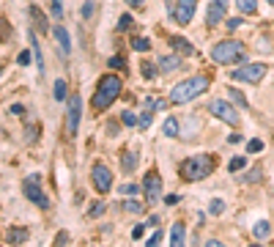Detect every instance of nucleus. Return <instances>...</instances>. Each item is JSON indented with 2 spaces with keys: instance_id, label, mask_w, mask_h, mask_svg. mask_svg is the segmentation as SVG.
<instances>
[{
  "instance_id": "obj_1",
  "label": "nucleus",
  "mask_w": 274,
  "mask_h": 247,
  "mask_svg": "<svg viewBox=\"0 0 274 247\" xmlns=\"http://www.w3.org/2000/svg\"><path fill=\"white\" fill-rule=\"evenodd\" d=\"M211 80L206 74H195V77H186L184 82H178L176 88L170 91V104H186L192 99H197L203 91H208Z\"/></svg>"
},
{
  "instance_id": "obj_2",
  "label": "nucleus",
  "mask_w": 274,
  "mask_h": 247,
  "mask_svg": "<svg viewBox=\"0 0 274 247\" xmlns=\"http://www.w3.org/2000/svg\"><path fill=\"white\" fill-rule=\"evenodd\" d=\"M118 96H121V77H115V74H104V77L99 80V85H96V93H93L91 104H93L96 113H102V110H107Z\"/></svg>"
},
{
  "instance_id": "obj_3",
  "label": "nucleus",
  "mask_w": 274,
  "mask_h": 247,
  "mask_svg": "<svg viewBox=\"0 0 274 247\" xmlns=\"http://www.w3.org/2000/svg\"><path fill=\"white\" fill-rule=\"evenodd\" d=\"M214 168H217L214 154H197V157H189L186 162H181L178 173H181L184 181H200V179H206V176H211Z\"/></svg>"
},
{
  "instance_id": "obj_4",
  "label": "nucleus",
  "mask_w": 274,
  "mask_h": 247,
  "mask_svg": "<svg viewBox=\"0 0 274 247\" xmlns=\"http://www.w3.org/2000/svg\"><path fill=\"white\" fill-rule=\"evenodd\" d=\"M244 55H247V47L236 39H225V41H219V44L211 47V58L217 63H225V66L244 61Z\"/></svg>"
},
{
  "instance_id": "obj_5",
  "label": "nucleus",
  "mask_w": 274,
  "mask_h": 247,
  "mask_svg": "<svg viewBox=\"0 0 274 247\" xmlns=\"http://www.w3.org/2000/svg\"><path fill=\"white\" fill-rule=\"evenodd\" d=\"M80 118H83V102H80V93H69V99H66V135L69 138L77 135Z\"/></svg>"
},
{
  "instance_id": "obj_6",
  "label": "nucleus",
  "mask_w": 274,
  "mask_h": 247,
  "mask_svg": "<svg viewBox=\"0 0 274 247\" xmlns=\"http://www.w3.org/2000/svg\"><path fill=\"white\" fill-rule=\"evenodd\" d=\"M22 190H25L28 201H33L39 209H50V198L44 195L42 184H39V176H28V179L22 181Z\"/></svg>"
},
{
  "instance_id": "obj_7",
  "label": "nucleus",
  "mask_w": 274,
  "mask_h": 247,
  "mask_svg": "<svg viewBox=\"0 0 274 247\" xmlns=\"http://www.w3.org/2000/svg\"><path fill=\"white\" fill-rule=\"evenodd\" d=\"M266 74V63H244L241 69H233L230 77L238 82H260Z\"/></svg>"
},
{
  "instance_id": "obj_8",
  "label": "nucleus",
  "mask_w": 274,
  "mask_h": 247,
  "mask_svg": "<svg viewBox=\"0 0 274 247\" xmlns=\"http://www.w3.org/2000/svg\"><path fill=\"white\" fill-rule=\"evenodd\" d=\"M91 181H93V187H96V192H102V195L113 190V173H110V168L102 162H96L91 168Z\"/></svg>"
},
{
  "instance_id": "obj_9",
  "label": "nucleus",
  "mask_w": 274,
  "mask_h": 247,
  "mask_svg": "<svg viewBox=\"0 0 274 247\" xmlns=\"http://www.w3.org/2000/svg\"><path fill=\"white\" fill-rule=\"evenodd\" d=\"M143 192H145V203H159L162 201V179L156 170H148L143 179Z\"/></svg>"
},
{
  "instance_id": "obj_10",
  "label": "nucleus",
  "mask_w": 274,
  "mask_h": 247,
  "mask_svg": "<svg viewBox=\"0 0 274 247\" xmlns=\"http://www.w3.org/2000/svg\"><path fill=\"white\" fill-rule=\"evenodd\" d=\"M208 110H211L214 115H217L219 121H225V124H233L236 127L238 124V113L230 107L228 102H222V99H211V104H208Z\"/></svg>"
},
{
  "instance_id": "obj_11",
  "label": "nucleus",
  "mask_w": 274,
  "mask_h": 247,
  "mask_svg": "<svg viewBox=\"0 0 274 247\" xmlns=\"http://www.w3.org/2000/svg\"><path fill=\"white\" fill-rule=\"evenodd\" d=\"M195 9H197V0H178L176 9H173V20L178 25H189L192 17H195Z\"/></svg>"
},
{
  "instance_id": "obj_12",
  "label": "nucleus",
  "mask_w": 274,
  "mask_h": 247,
  "mask_svg": "<svg viewBox=\"0 0 274 247\" xmlns=\"http://www.w3.org/2000/svg\"><path fill=\"white\" fill-rule=\"evenodd\" d=\"M228 6H230V0H211V3H208V11H206V25H208V28L219 25V22L225 20V11H228Z\"/></svg>"
},
{
  "instance_id": "obj_13",
  "label": "nucleus",
  "mask_w": 274,
  "mask_h": 247,
  "mask_svg": "<svg viewBox=\"0 0 274 247\" xmlns=\"http://www.w3.org/2000/svg\"><path fill=\"white\" fill-rule=\"evenodd\" d=\"M52 36L58 41V52H61L63 58L72 55V39H69V31L63 25H55V31H52Z\"/></svg>"
},
{
  "instance_id": "obj_14",
  "label": "nucleus",
  "mask_w": 274,
  "mask_h": 247,
  "mask_svg": "<svg viewBox=\"0 0 274 247\" xmlns=\"http://www.w3.org/2000/svg\"><path fill=\"white\" fill-rule=\"evenodd\" d=\"M181 69V55H162L159 58V72L162 74H170Z\"/></svg>"
},
{
  "instance_id": "obj_15",
  "label": "nucleus",
  "mask_w": 274,
  "mask_h": 247,
  "mask_svg": "<svg viewBox=\"0 0 274 247\" xmlns=\"http://www.w3.org/2000/svg\"><path fill=\"white\" fill-rule=\"evenodd\" d=\"M170 47L178 52V55H195V47H192L186 39H181V36H170Z\"/></svg>"
},
{
  "instance_id": "obj_16",
  "label": "nucleus",
  "mask_w": 274,
  "mask_h": 247,
  "mask_svg": "<svg viewBox=\"0 0 274 247\" xmlns=\"http://www.w3.org/2000/svg\"><path fill=\"white\" fill-rule=\"evenodd\" d=\"M31 20H33V25H36V33H47V31H50V25H47L44 14L36 9V6H31Z\"/></svg>"
},
{
  "instance_id": "obj_17",
  "label": "nucleus",
  "mask_w": 274,
  "mask_h": 247,
  "mask_svg": "<svg viewBox=\"0 0 274 247\" xmlns=\"http://www.w3.org/2000/svg\"><path fill=\"white\" fill-rule=\"evenodd\" d=\"M6 242L9 244H25L28 242V231L25 228H11V231L6 233Z\"/></svg>"
},
{
  "instance_id": "obj_18",
  "label": "nucleus",
  "mask_w": 274,
  "mask_h": 247,
  "mask_svg": "<svg viewBox=\"0 0 274 247\" xmlns=\"http://www.w3.org/2000/svg\"><path fill=\"white\" fill-rule=\"evenodd\" d=\"M121 168H124L126 173H132V170L137 168V154L135 151H124V154H121Z\"/></svg>"
},
{
  "instance_id": "obj_19",
  "label": "nucleus",
  "mask_w": 274,
  "mask_h": 247,
  "mask_svg": "<svg viewBox=\"0 0 274 247\" xmlns=\"http://www.w3.org/2000/svg\"><path fill=\"white\" fill-rule=\"evenodd\" d=\"M162 135H165V138H178V121L173 118H165V124H162Z\"/></svg>"
},
{
  "instance_id": "obj_20",
  "label": "nucleus",
  "mask_w": 274,
  "mask_h": 247,
  "mask_svg": "<svg viewBox=\"0 0 274 247\" xmlns=\"http://www.w3.org/2000/svg\"><path fill=\"white\" fill-rule=\"evenodd\" d=\"M170 244H173V247L184 244V222H173V231H170Z\"/></svg>"
},
{
  "instance_id": "obj_21",
  "label": "nucleus",
  "mask_w": 274,
  "mask_h": 247,
  "mask_svg": "<svg viewBox=\"0 0 274 247\" xmlns=\"http://www.w3.org/2000/svg\"><path fill=\"white\" fill-rule=\"evenodd\" d=\"M31 44H33V55H36V69H39V74H44V58H42V47H39V41H36V36H33V31H31Z\"/></svg>"
},
{
  "instance_id": "obj_22",
  "label": "nucleus",
  "mask_w": 274,
  "mask_h": 247,
  "mask_svg": "<svg viewBox=\"0 0 274 247\" xmlns=\"http://www.w3.org/2000/svg\"><path fill=\"white\" fill-rule=\"evenodd\" d=\"M236 9L241 14H255L258 11V0H236Z\"/></svg>"
},
{
  "instance_id": "obj_23",
  "label": "nucleus",
  "mask_w": 274,
  "mask_h": 247,
  "mask_svg": "<svg viewBox=\"0 0 274 247\" xmlns=\"http://www.w3.org/2000/svg\"><path fill=\"white\" fill-rule=\"evenodd\" d=\"M132 50L148 52V50H151V39H145V36H132Z\"/></svg>"
},
{
  "instance_id": "obj_24",
  "label": "nucleus",
  "mask_w": 274,
  "mask_h": 247,
  "mask_svg": "<svg viewBox=\"0 0 274 247\" xmlns=\"http://www.w3.org/2000/svg\"><path fill=\"white\" fill-rule=\"evenodd\" d=\"M252 233H255V239H266V236H269V233H271V225H269V222H266V220H260L258 225L252 228Z\"/></svg>"
},
{
  "instance_id": "obj_25",
  "label": "nucleus",
  "mask_w": 274,
  "mask_h": 247,
  "mask_svg": "<svg viewBox=\"0 0 274 247\" xmlns=\"http://www.w3.org/2000/svg\"><path fill=\"white\" fill-rule=\"evenodd\" d=\"M52 93H55L58 102H61V99H69V93H66V80H55V85H52Z\"/></svg>"
},
{
  "instance_id": "obj_26",
  "label": "nucleus",
  "mask_w": 274,
  "mask_h": 247,
  "mask_svg": "<svg viewBox=\"0 0 274 247\" xmlns=\"http://www.w3.org/2000/svg\"><path fill=\"white\" fill-rule=\"evenodd\" d=\"M230 99H233V102L238 104V107H244V110L249 107V102H247V99H244V93H241V91H236V88H230Z\"/></svg>"
},
{
  "instance_id": "obj_27",
  "label": "nucleus",
  "mask_w": 274,
  "mask_h": 247,
  "mask_svg": "<svg viewBox=\"0 0 274 247\" xmlns=\"http://www.w3.org/2000/svg\"><path fill=\"white\" fill-rule=\"evenodd\" d=\"M151 118H154V113H151V107H145L143 115H140V121H137V127L140 129H148L151 127Z\"/></svg>"
},
{
  "instance_id": "obj_28",
  "label": "nucleus",
  "mask_w": 274,
  "mask_h": 247,
  "mask_svg": "<svg viewBox=\"0 0 274 247\" xmlns=\"http://www.w3.org/2000/svg\"><path fill=\"white\" fill-rule=\"evenodd\" d=\"M208 211H211V214H222V211H225V201H222V198H214L211 206H208Z\"/></svg>"
},
{
  "instance_id": "obj_29",
  "label": "nucleus",
  "mask_w": 274,
  "mask_h": 247,
  "mask_svg": "<svg viewBox=\"0 0 274 247\" xmlns=\"http://www.w3.org/2000/svg\"><path fill=\"white\" fill-rule=\"evenodd\" d=\"M50 11L55 14V20H61V17H63V6H61V0H50Z\"/></svg>"
},
{
  "instance_id": "obj_30",
  "label": "nucleus",
  "mask_w": 274,
  "mask_h": 247,
  "mask_svg": "<svg viewBox=\"0 0 274 247\" xmlns=\"http://www.w3.org/2000/svg\"><path fill=\"white\" fill-rule=\"evenodd\" d=\"M132 28V14H121V20H118V31H129Z\"/></svg>"
},
{
  "instance_id": "obj_31",
  "label": "nucleus",
  "mask_w": 274,
  "mask_h": 247,
  "mask_svg": "<svg viewBox=\"0 0 274 247\" xmlns=\"http://www.w3.org/2000/svg\"><path fill=\"white\" fill-rule=\"evenodd\" d=\"M244 165H247V160H244V157H236V160H230V165H228V170H241Z\"/></svg>"
},
{
  "instance_id": "obj_32",
  "label": "nucleus",
  "mask_w": 274,
  "mask_h": 247,
  "mask_svg": "<svg viewBox=\"0 0 274 247\" xmlns=\"http://www.w3.org/2000/svg\"><path fill=\"white\" fill-rule=\"evenodd\" d=\"M260 149H263V143H260V140H249V143H247V151H249V154H258Z\"/></svg>"
},
{
  "instance_id": "obj_33",
  "label": "nucleus",
  "mask_w": 274,
  "mask_h": 247,
  "mask_svg": "<svg viewBox=\"0 0 274 247\" xmlns=\"http://www.w3.org/2000/svg\"><path fill=\"white\" fill-rule=\"evenodd\" d=\"M143 77H156V66H151V63H143Z\"/></svg>"
},
{
  "instance_id": "obj_34",
  "label": "nucleus",
  "mask_w": 274,
  "mask_h": 247,
  "mask_svg": "<svg viewBox=\"0 0 274 247\" xmlns=\"http://www.w3.org/2000/svg\"><path fill=\"white\" fill-rule=\"evenodd\" d=\"M124 209L126 211H143V203H140V201H126Z\"/></svg>"
},
{
  "instance_id": "obj_35",
  "label": "nucleus",
  "mask_w": 274,
  "mask_h": 247,
  "mask_svg": "<svg viewBox=\"0 0 274 247\" xmlns=\"http://www.w3.org/2000/svg\"><path fill=\"white\" fill-rule=\"evenodd\" d=\"M17 63H20V66H28V63H31V52H20V58H17Z\"/></svg>"
},
{
  "instance_id": "obj_36",
  "label": "nucleus",
  "mask_w": 274,
  "mask_h": 247,
  "mask_svg": "<svg viewBox=\"0 0 274 247\" xmlns=\"http://www.w3.org/2000/svg\"><path fill=\"white\" fill-rule=\"evenodd\" d=\"M137 121H140V118H137L135 113H124V124H126V127H135Z\"/></svg>"
},
{
  "instance_id": "obj_37",
  "label": "nucleus",
  "mask_w": 274,
  "mask_h": 247,
  "mask_svg": "<svg viewBox=\"0 0 274 247\" xmlns=\"http://www.w3.org/2000/svg\"><path fill=\"white\" fill-rule=\"evenodd\" d=\"M124 58H121V55H115V58H110V66H113V69H124Z\"/></svg>"
},
{
  "instance_id": "obj_38",
  "label": "nucleus",
  "mask_w": 274,
  "mask_h": 247,
  "mask_svg": "<svg viewBox=\"0 0 274 247\" xmlns=\"http://www.w3.org/2000/svg\"><path fill=\"white\" fill-rule=\"evenodd\" d=\"M225 28H228V31H236V28H241V20H238V17H233V20L225 22Z\"/></svg>"
},
{
  "instance_id": "obj_39",
  "label": "nucleus",
  "mask_w": 274,
  "mask_h": 247,
  "mask_svg": "<svg viewBox=\"0 0 274 247\" xmlns=\"http://www.w3.org/2000/svg\"><path fill=\"white\" fill-rule=\"evenodd\" d=\"M137 190H140L137 184H124V187H121V192H124V195H135Z\"/></svg>"
},
{
  "instance_id": "obj_40",
  "label": "nucleus",
  "mask_w": 274,
  "mask_h": 247,
  "mask_svg": "<svg viewBox=\"0 0 274 247\" xmlns=\"http://www.w3.org/2000/svg\"><path fill=\"white\" fill-rule=\"evenodd\" d=\"M145 225H148V222H143V225H135V228H132V236H135V239H140V236L145 233Z\"/></svg>"
},
{
  "instance_id": "obj_41",
  "label": "nucleus",
  "mask_w": 274,
  "mask_h": 247,
  "mask_svg": "<svg viewBox=\"0 0 274 247\" xmlns=\"http://www.w3.org/2000/svg\"><path fill=\"white\" fill-rule=\"evenodd\" d=\"M91 14H93V0H88V3L83 6V17H85V20H88Z\"/></svg>"
},
{
  "instance_id": "obj_42",
  "label": "nucleus",
  "mask_w": 274,
  "mask_h": 247,
  "mask_svg": "<svg viewBox=\"0 0 274 247\" xmlns=\"http://www.w3.org/2000/svg\"><path fill=\"white\" fill-rule=\"evenodd\" d=\"M159 242H162V231H156L154 236L148 239V247H156V244H159Z\"/></svg>"
},
{
  "instance_id": "obj_43",
  "label": "nucleus",
  "mask_w": 274,
  "mask_h": 247,
  "mask_svg": "<svg viewBox=\"0 0 274 247\" xmlns=\"http://www.w3.org/2000/svg\"><path fill=\"white\" fill-rule=\"evenodd\" d=\"M55 242H58V244H66V242H69V233H66V231H61V233L55 236Z\"/></svg>"
},
{
  "instance_id": "obj_44",
  "label": "nucleus",
  "mask_w": 274,
  "mask_h": 247,
  "mask_svg": "<svg viewBox=\"0 0 274 247\" xmlns=\"http://www.w3.org/2000/svg\"><path fill=\"white\" fill-rule=\"evenodd\" d=\"M102 211H104V203H96V206H93V209H91V217H99V214H102Z\"/></svg>"
},
{
  "instance_id": "obj_45",
  "label": "nucleus",
  "mask_w": 274,
  "mask_h": 247,
  "mask_svg": "<svg viewBox=\"0 0 274 247\" xmlns=\"http://www.w3.org/2000/svg\"><path fill=\"white\" fill-rule=\"evenodd\" d=\"M11 113H14V115H25V107H22V104H11Z\"/></svg>"
},
{
  "instance_id": "obj_46",
  "label": "nucleus",
  "mask_w": 274,
  "mask_h": 247,
  "mask_svg": "<svg viewBox=\"0 0 274 247\" xmlns=\"http://www.w3.org/2000/svg\"><path fill=\"white\" fill-rule=\"evenodd\" d=\"M178 201H181L178 195H167V198H165V203H167V206H176Z\"/></svg>"
},
{
  "instance_id": "obj_47",
  "label": "nucleus",
  "mask_w": 274,
  "mask_h": 247,
  "mask_svg": "<svg viewBox=\"0 0 274 247\" xmlns=\"http://www.w3.org/2000/svg\"><path fill=\"white\" fill-rule=\"evenodd\" d=\"M126 3H129L132 9H143V6H145V0H126Z\"/></svg>"
},
{
  "instance_id": "obj_48",
  "label": "nucleus",
  "mask_w": 274,
  "mask_h": 247,
  "mask_svg": "<svg viewBox=\"0 0 274 247\" xmlns=\"http://www.w3.org/2000/svg\"><path fill=\"white\" fill-rule=\"evenodd\" d=\"M269 3H271V6H274V0H269Z\"/></svg>"
}]
</instances>
